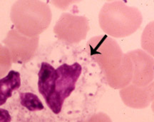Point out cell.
I'll return each instance as SVG.
<instances>
[{
  "instance_id": "cell-1",
  "label": "cell",
  "mask_w": 154,
  "mask_h": 122,
  "mask_svg": "<svg viewBox=\"0 0 154 122\" xmlns=\"http://www.w3.org/2000/svg\"><path fill=\"white\" fill-rule=\"evenodd\" d=\"M88 49L89 55L99 64L111 86L122 88L132 80L131 60L113 39L106 34L94 36L88 42Z\"/></svg>"
},
{
  "instance_id": "cell-2",
  "label": "cell",
  "mask_w": 154,
  "mask_h": 122,
  "mask_svg": "<svg viewBox=\"0 0 154 122\" xmlns=\"http://www.w3.org/2000/svg\"><path fill=\"white\" fill-rule=\"evenodd\" d=\"M143 21L137 8L123 2H106L99 13V24L102 30L113 37H125L134 33Z\"/></svg>"
},
{
  "instance_id": "cell-3",
  "label": "cell",
  "mask_w": 154,
  "mask_h": 122,
  "mask_svg": "<svg viewBox=\"0 0 154 122\" xmlns=\"http://www.w3.org/2000/svg\"><path fill=\"white\" fill-rule=\"evenodd\" d=\"M10 17L19 33L35 37L48 28L52 14L49 6L43 2L18 1L11 7Z\"/></svg>"
},
{
  "instance_id": "cell-4",
  "label": "cell",
  "mask_w": 154,
  "mask_h": 122,
  "mask_svg": "<svg viewBox=\"0 0 154 122\" xmlns=\"http://www.w3.org/2000/svg\"><path fill=\"white\" fill-rule=\"evenodd\" d=\"M82 67L79 63L63 64L57 69L54 93L47 104L55 114H59L63 102L74 91L76 84L82 74Z\"/></svg>"
},
{
  "instance_id": "cell-5",
  "label": "cell",
  "mask_w": 154,
  "mask_h": 122,
  "mask_svg": "<svg viewBox=\"0 0 154 122\" xmlns=\"http://www.w3.org/2000/svg\"><path fill=\"white\" fill-rule=\"evenodd\" d=\"M89 30L87 18L63 13L54 28L57 37L69 44H76L86 39Z\"/></svg>"
},
{
  "instance_id": "cell-6",
  "label": "cell",
  "mask_w": 154,
  "mask_h": 122,
  "mask_svg": "<svg viewBox=\"0 0 154 122\" xmlns=\"http://www.w3.org/2000/svg\"><path fill=\"white\" fill-rule=\"evenodd\" d=\"M39 37H29L12 29L7 34L3 43L10 53L13 63H26L33 58L38 49Z\"/></svg>"
},
{
  "instance_id": "cell-7",
  "label": "cell",
  "mask_w": 154,
  "mask_h": 122,
  "mask_svg": "<svg viewBox=\"0 0 154 122\" xmlns=\"http://www.w3.org/2000/svg\"><path fill=\"white\" fill-rule=\"evenodd\" d=\"M127 54L132 62L133 84L138 86L149 84L153 77V58L140 50L131 52Z\"/></svg>"
},
{
  "instance_id": "cell-8",
  "label": "cell",
  "mask_w": 154,
  "mask_h": 122,
  "mask_svg": "<svg viewBox=\"0 0 154 122\" xmlns=\"http://www.w3.org/2000/svg\"><path fill=\"white\" fill-rule=\"evenodd\" d=\"M38 77V92L45 99L46 103H47L54 93L57 69L50 64L44 61L41 64Z\"/></svg>"
},
{
  "instance_id": "cell-9",
  "label": "cell",
  "mask_w": 154,
  "mask_h": 122,
  "mask_svg": "<svg viewBox=\"0 0 154 122\" xmlns=\"http://www.w3.org/2000/svg\"><path fill=\"white\" fill-rule=\"evenodd\" d=\"M21 86V77L18 71L11 70L7 76L0 79V106L6 103L12 92Z\"/></svg>"
},
{
  "instance_id": "cell-10",
  "label": "cell",
  "mask_w": 154,
  "mask_h": 122,
  "mask_svg": "<svg viewBox=\"0 0 154 122\" xmlns=\"http://www.w3.org/2000/svg\"><path fill=\"white\" fill-rule=\"evenodd\" d=\"M20 103L22 106L30 111H41L44 109V105L37 95L32 93H20Z\"/></svg>"
},
{
  "instance_id": "cell-11",
  "label": "cell",
  "mask_w": 154,
  "mask_h": 122,
  "mask_svg": "<svg viewBox=\"0 0 154 122\" xmlns=\"http://www.w3.org/2000/svg\"><path fill=\"white\" fill-rule=\"evenodd\" d=\"M11 58L8 49L0 44V77H2L10 69Z\"/></svg>"
},
{
  "instance_id": "cell-12",
  "label": "cell",
  "mask_w": 154,
  "mask_h": 122,
  "mask_svg": "<svg viewBox=\"0 0 154 122\" xmlns=\"http://www.w3.org/2000/svg\"><path fill=\"white\" fill-rule=\"evenodd\" d=\"M79 122H112L110 117L106 114L103 112H99L82 120Z\"/></svg>"
},
{
  "instance_id": "cell-13",
  "label": "cell",
  "mask_w": 154,
  "mask_h": 122,
  "mask_svg": "<svg viewBox=\"0 0 154 122\" xmlns=\"http://www.w3.org/2000/svg\"><path fill=\"white\" fill-rule=\"evenodd\" d=\"M11 117L7 110L0 108V122H11Z\"/></svg>"
}]
</instances>
